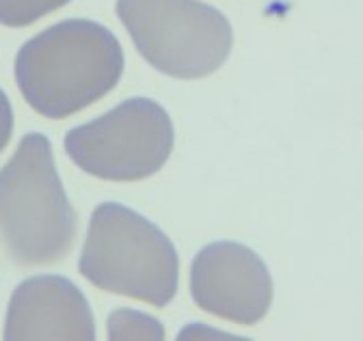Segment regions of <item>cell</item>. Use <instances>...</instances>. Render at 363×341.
<instances>
[{
  "mask_svg": "<svg viewBox=\"0 0 363 341\" xmlns=\"http://www.w3.org/2000/svg\"><path fill=\"white\" fill-rule=\"evenodd\" d=\"M191 294L199 309L242 326L270 309L272 281L257 255L236 242L208 244L193 262Z\"/></svg>",
  "mask_w": 363,
  "mask_h": 341,
  "instance_id": "obj_6",
  "label": "cell"
},
{
  "mask_svg": "<svg viewBox=\"0 0 363 341\" xmlns=\"http://www.w3.org/2000/svg\"><path fill=\"white\" fill-rule=\"evenodd\" d=\"M108 339H164V328L158 320L132 309H117L106 320Z\"/></svg>",
  "mask_w": 363,
  "mask_h": 341,
  "instance_id": "obj_8",
  "label": "cell"
},
{
  "mask_svg": "<svg viewBox=\"0 0 363 341\" xmlns=\"http://www.w3.org/2000/svg\"><path fill=\"white\" fill-rule=\"evenodd\" d=\"M13 134V108L9 104L7 93L0 89V154L5 151Z\"/></svg>",
  "mask_w": 363,
  "mask_h": 341,
  "instance_id": "obj_10",
  "label": "cell"
},
{
  "mask_svg": "<svg viewBox=\"0 0 363 341\" xmlns=\"http://www.w3.org/2000/svg\"><path fill=\"white\" fill-rule=\"evenodd\" d=\"M7 341L96 339V320L84 294L65 277L43 274L20 283L5 320Z\"/></svg>",
  "mask_w": 363,
  "mask_h": 341,
  "instance_id": "obj_7",
  "label": "cell"
},
{
  "mask_svg": "<svg viewBox=\"0 0 363 341\" xmlns=\"http://www.w3.org/2000/svg\"><path fill=\"white\" fill-rule=\"evenodd\" d=\"M117 16L141 57L171 78L210 76L234 46L227 18L199 0H117Z\"/></svg>",
  "mask_w": 363,
  "mask_h": 341,
  "instance_id": "obj_4",
  "label": "cell"
},
{
  "mask_svg": "<svg viewBox=\"0 0 363 341\" xmlns=\"http://www.w3.org/2000/svg\"><path fill=\"white\" fill-rule=\"evenodd\" d=\"M76 227L50 141L26 134L0 168V244L18 266H52L69 255Z\"/></svg>",
  "mask_w": 363,
  "mask_h": 341,
  "instance_id": "obj_2",
  "label": "cell"
},
{
  "mask_svg": "<svg viewBox=\"0 0 363 341\" xmlns=\"http://www.w3.org/2000/svg\"><path fill=\"white\" fill-rule=\"evenodd\" d=\"M123 74L117 37L91 20H63L28 39L16 57V82L45 119H67L108 96Z\"/></svg>",
  "mask_w": 363,
  "mask_h": 341,
  "instance_id": "obj_1",
  "label": "cell"
},
{
  "mask_svg": "<svg viewBox=\"0 0 363 341\" xmlns=\"http://www.w3.org/2000/svg\"><path fill=\"white\" fill-rule=\"evenodd\" d=\"M173 123L154 100L132 98L65 137V151L84 173L106 182H139L164 166Z\"/></svg>",
  "mask_w": 363,
  "mask_h": 341,
  "instance_id": "obj_5",
  "label": "cell"
},
{
  "mask_svg": "<svg viewBox=\"0 0 363 341\" xmlns=\"http://www.w3.org/2000/svg\"><path fill=\"white\" fill-rule=\"evenodd\" d=\"M67 3L69 0H0V24L22 28Z\"/></svg>",
  "mask_w": 363,
  "mask_h": 341,
  "instance_id": "obj_9",
  "label": "cell"
},
{
  "mask_svg": "<svg viewBox=\"0 0 363 341\" xmlns=\"http://www.w3.org/2000/svg\"><path fill=\"white\" fill-rule=\"evenodd\" d=\"M78 270L104 291L154 307L171 303L179 281L171 240L139 212L111 201L91 214Z\"/></svg>",
  "mask_w": 363,
  "mask_h": 341,
  "instance_id": "obj_3",
  "label": "cell"
}]
</instances>
